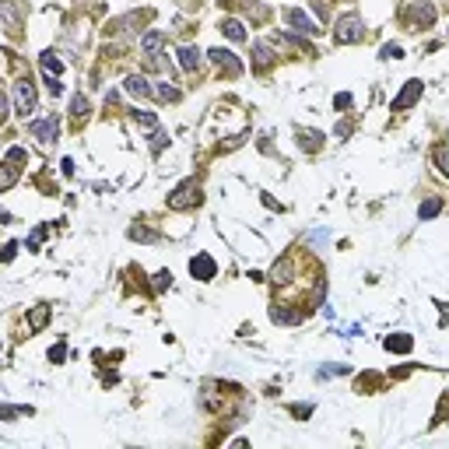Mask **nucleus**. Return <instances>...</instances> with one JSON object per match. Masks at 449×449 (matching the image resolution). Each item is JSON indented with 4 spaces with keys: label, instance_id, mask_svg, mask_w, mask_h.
Here are the masks:
<instances>
[{
    "label": "nucleus",
    "instance_id": "nucleus-15",
    "mask_svg": "<svg viewBox=\"0 0 449 449\" xmlns=\"http://www.w3.org/2000/svg\"><path fill=\"white\" fill-rule=\"evenodd\" d=\"M179 67H183V71H197L200 67V49L197 46H183V49H179Z\"/></svg>",
    "mask_w": 449,
    "mask_h": 449
},
{
    "label": "nucleus",
    "instance_id": "nucleus-1",
    "mask_svg": "<svg viewBox=\"0 0 449 449\" xmlns=\"http://www.w3.org/2000/svg\"><path fill=\"white\" fill-rule=\"evenodd\" d=\"M365 39V25L358 14H344L337 18V28H334V43L337 46H354V43H362Z\"/></svg>",
    "mask_w": 449,
    "mask_h": 449
},
{
    "label": "nucleus",
    "instance_id": "nucleus-19",
    "mask_svg": "<svg viewBox=\"0 0 449 449\" xmlns=\"http://www.w3.org/2000/svg\"><path fill=\"white\" fill-rule=\"evenodd\" d=\"M43 67H46V74H56V77H60V74H64V60L49 49V53H43Z\"/></svg>",
    "mask_w": 449,
    "mask_h": 449
},
{
    "label": "nucleus",
    "instance_id": "nucleus-32",
    "mask_svg": "<svg viewBox=\"0 0 449 449\" xmlns=\"http://www.w3.org/2000/svg\"><path fill=\"white\" fill-rule=\"evenodd\" d=\"M351 102H354V99H351L348 92H341V95L334 99V106H337V109H351Z\"/></svg>",
    "mask_w": 449,
    "mask_h": 449
},
{
    "label": "nucleus",
    "instance_id": "nucleus-10",
    "mask_svg": "<svg viewBox=\"0 0 449 449\" xmlns=\"http://www.w3.org/2000/svg\"><path fill=\"white\" fill-rule=\"evenodd\" d=\"M123 88H127V95H134V99H151V95H155L151 81L141 77V74H130V77L123 81Z\"/></svg>",
    "mask_w": 449,
    "mask_h": 449
},
{
    "label": "nucleus",
    "instance_id": "nucleus-4",
    "mask_svg": "<svg viewBox=\"0 0 449 449\" xmlns=\"http://www.w3.org/2000/svg\"><path fill=\"white\" fill-rule=\"evenodd\" d=\"M28 134H32L36 141H43V144H53V141L60 137V119H56V112L46 116V119H32V123H28Z\"/></svg>",
    "mask_w": 449,
    "mask_h": 449
},
{
    "label": "nucleus",
    "instance_id": "nucleus-20",
    "mask_svg": "<svg viewBox=\"0 0 449 449\" xmlns=\"http://www.w3.org/2000/svg\"><path fill=\"white\" fill-rule=\"evenodd\" d=\"M46 323H49V306H36V309H32V319H28V326H32V330H43Z\"/></svg>",
    "mask_w": 449,
    "mask_h": 449
},
{
    "label": "nucleus",
    "instance_id": "nucleus-31",
    "mask_svg": "<svg viewBox=\"0 0 449 449\" xmlns=\"http://www.w3.org/2000/svg\"><path fill=\"white\" fill-rule=\"evenodd\" d=\"M25 147H8V162H25Z\"/></svg>",
    "mask_w": 449,
    "mask_h": 449
},
{
    "label": "nucleus",
    "instance_id": "nucleus-25",
    "mask_svg": "<svg viewBox=\"0 0 449 449\" xmlns=\"http://www.w3.org/2000/svg\"><path fill=\"white\" fill-rule=\"evenodd\" d=\"M435 165L442 169V175H449V147H435Z\"/></svg>",
    "mask_w": 449,
    "mask_h": 449
},
{
    "label": "nucleus",
    "instance_id": "nucleus-21",
    "mask_svg": "<svg viewBox=\"0 0 449 449\" xmlns=\"http://www.w3.org/2000/svg\"><path fill=\"white\" fill-rule=\"evenodd\" d=\"M134 123H137L141 130H158V119H155V112H134Z\"/></svg>",
    "mask_w": 449,
    "mask_h": 449
},
{
    "label": "nucleus",
    "instance_id": "nucleus-30",
    "mask_svg": "<svg viewBox=\"0 0 449 449\" xmlns=\"http://www.w3.org/2000/svg\"><path fill=\"white\" fill-rule=\"evenodd\" d=\"M43 239H46V225H39V228H36V235L28 239V250H39V243H43Z\"/></svg>",
    "mask_w": 449,
    "mask_h": 449
},
{
    "label": "nucleus",
    "instance_id": "nucleus-6",
    "mask_svg": "<svg viewBox=\"0 0 449 449\" xmlns=\"http://www.w3.org/2000/svg\"><path fill=\"white\" fill-rule=\"evenodd\" d=\"M207 60H211V64H218L228 77H239V74H243V64H239L235 53H228V49H211V53H207Z\"/></svg>",
    "mask_w": 449,
    "mask_h": 449
},
{
    "label": "nucleus",
    "instance_id": "nucleus-2",
    "mask_svg": "<svg viewBox=\"0 0 449 449\" xmlns=\"http://www.w3.org/2000/svg\"><path fill=\"white\" fill-rule=\"evenodd\" d=\"M11 102H14V112H18V116H28V112H36V106H39L36 84L28 81V77L14 81V84H11Z\"/></svg>",
    "mask_w": 449,
    "mask_h": 449
},
{
    "label": "nucleus",
    "instance_id": "nucleus-23",
    "mask_svg": "<svg viewBox=\"0 0 449 449\" xmlns=\"http://www.w3.org/2000/svg\"><path fill=\"white\" fill-rule=\"evenodd\" d=\"M130 239H134V243H155V232L151 228H130Z\"/></svg>",
    "mask_w": 449,
    "mask_h": 449
},
{
    "label": "nucleus",
    "instance_id": "nucleus-34",
    "mask_svg": "<svg viewBox=\"0 0 449 449\" xmlns=\"http://www.w3.org/2000/svg\"><path fill=\"white\" fill-rule=\"evenodd\" d=\"M14 253H18V243H8V246H4V263H11Z\"/></svg>",
    "mask_w": 449,
    "mask_h": 449
},
{
    "label": "nucleus",
    "instance_id": "nucleus-17",
    "mask_svg": "<svg viewBox=\"0 0 449 449\" xmlns=\"http://www.w3.org/2000/svg\"><path fill=\"white\" fill-rule=\"evenodd\" d=\"M439 211H442V200H439V197H428L422 207H417V218H422V221H428V218H435Z\"/></svg>",
    "mask_w": 449,
    "mask_h": 449
},
{
    "label": "nucleus",
    "instance_id": "nucleus-33",
    "mask_svg": "<svg viewBox=\"0 0 449 449\" xmlns=\"http://www.w3.org/2000/svg\"><path fill=\"white\" fill-rule=\"evenodd\" d=\"M67 354V348L64 344H56V348H49V358H53V362H60V358H64Z\"/></svg>",
    "mask_w": 449,
    "mask_h": 449
},
{
    "label": "nucleus",
    "instance_id": "nucleus-28",
    "mask_svg": "<svg viewBox=\"0 0 449 449\" xmlns=\"http://www.w3.org/2000/svg\"><path fill=\"white\" fill-rule=\"evenodd\" d=\"M165 141H169V134H165V130H155V137H151V151H155V155L165 147Z\"/></svg>",
    "mask_w": 449,
    "mask_h": 449
},
{
    "label": "nucleus",
    "instance_id": "nucleus-18",
    "mask_svg": "<svg viewBox=\"0 0 449 449\" xmlns=\"http://www.w3.org/2000/svg\"><path fill=\"white\" fill-rule=\"evenodd\" d=\"M411 14H414V21H417V25H425V28L435 21V8H432V4H417Z\"/></svg>",
    "mask_w": 449,
    "mask_h": 449
},
{
    "label": "nucleus",
    "instance_id": "nucleus-11",
    "mask_svg": "<svg viewBox=\"0 0 449 449\" xmlns=\"http://www.w3.org/2000/svg\"><path fill=\"white\" fill-rule=\"evenodd\" d=\"M0 14H4L8 36H18V32H21V14H18V4H14V0H0Z\"/></svg>",
    "mask_w": 449,
    "mask_h": 449
},
{
    "label": "nucleus",
    "instance_id": "nucleus-9",
    "mask_svg": "<svg viewBox=\"0 0 449 449\" xmlns=\"http://www.w3.org/2000/svg\"><path fill=\"white\" fill-rule=\"evenodd\" d=\"M271 67H274V46L253 43V71H271Z\"/></svg>",
    "mask_w": 449,
    "mask_h": 449
},
{
    "label": "nucleus",
    "instance_id": "nucleus-3",
    "mask_svg": "<svg viewBox=\"0 0 449 449\" xmlns=\"http://www.w3.org/2000/svg\"><path fill=\"white\" fill-rule=\"evenodd\" d=\"M200 200H204V190H200V183L186 179V183H179V186L172 190V197H169V207H172V211H190V207H197Z\"/></svg>",
    "mask_w": 449,
    "mask_h": 449
},
{
    "label": "nucleus",
    "instance_id": "nucleus-8",
    "mask_svg": "<svg viewBox=\"0 0 449 449\" xmlns=\"http://www.w3.org/2000/svg\"><path fill=\"white\" fill-rule=\"evenodd\" d=\"M417 99H422V81H407V84L400 88V95L393 99V112H404V109H411Z\"/></svg>",
    "mask_w": 449,
    "mask_h": 449
},
{
    "label": "nucleus",
    "instance_id": "nucleus-13",
    "mask_svg": "<svg viewBox=\"0 0 449 449\" xmlns=\"http://www.w3.org/2000/svg\"><path fill=\"white\" fill-rule=\"evenodd\" d=\"M221 32H225L232 43H246V25L239 21V18H225V21H221Z\"/></svg>",
    "mask_w": 449,
    "mask_h": 449
},
{
    "label": "nucleus",
    "instance_id": "nucleus-5",
    "mask_svg": "<svg viewBox=\"0 0 449 449\" xmlns=\"http://www.w3.org/2000/svg\"><path fill=\"white\" fill-rule=\"evenodd\" d=\"M190 274L197 278V281H215V274H218V263L207 256V253H197L193 260H190Z\"/></svg>",
    "mask_w": 449,
    "mask_h": 449
},
{
    "label": "nucleus",
    "instance_id": "nucleus-16",
    "mask_svg": "<svg viewBox=\"0 0 449 449\" xmlns=\"http://www.w3.org/2000/svg\"><path fill=\"white\" fill-rule=\"evenodd\" d=\"M298 141H302L306 151H319V147H323V134L319 130H298Z\"/></svg>",
    "mask_w": 449,
    "mask_h": 449
},
{
    "label": "nucleus",
    "instance_id": "nucleus-12",
    "mask_svg": "<svg viewBox=\"0 0 449 449\" xmlns=\"http://www.w3.org/2000/svg\"><path fill=\"white\" fill-rule=\"evenodd\" d=\"M162 46H165V32H158V28H151L144 39H141V49L147 53V56H158L162 53Z\"/></svg>",
    "mask_w": 449,
    "mask_h": 449
},
{
    "label": "nucleus",
    "instance_id": "nucleus-26",
    "mask_svg": "<svg viewBox=\"0 0 449 449\" xmlns=\"http://www.w3.org/2000/svg\"><path fill=\"white\" fill-rule=\"evenodd\" d=\"M71 112H74V116H84V112H88V99H84V95H74V99H71Z\"/></svg>",
    "mask_w": 449,
    "mask_h": 449
},
{
    "label": "nucleus",
    "instance_id": "nucleus-29",
    "mask_svg": "<svg viewBox=\"0 0 449 449\" xmlns=\"http://www.w3.org/2000/svg\"><path fill=\"white\" fill-rule=\"evenodd\" d=\"M172 284V274L169 271H162V274H155V291H165Z\"/></svg>",
    "mask_w": 449,
    "mask_h": 449
},
{
    "label": "nucleus",
    "instance_id": "nucleus-27",
    "mask_svg": "<svg viewBox=\"0 0 449 449\" xmlns=\"http://www.w3.org/2000/svg\"><path fill=\"white\" fill-rule=\"evenodd\" d=\"M379 56H383V60H400V56H404V49L390 43V46H383V53H379Z\"/></svg>",
    "mask_w": 449,
    "mask_h": 449
},
{
    "label": "nucleus",
    "instance_id": "nucleus-22",
    "mask_svg": "<svg viewBox=\"0 0 449 449\" xmlns=\"http://www.w3.org/2000/svg\"><path fill=\"white\" fill-rule=\"evenodd\" d=\"M18 162H8L4 165V179H0V190H11L14 186V179H18V169H14Z\"/></svg>",
    "mask_w": 449,
    "mask_h": 449
},
{
    "label": "nucleus",
    "instance_id": "nucleus-14",
    "mask_svg": "<svg viewBox=\"0 0 449 449\" xmlns=\"http://www.w3.org/2000/svg\"><path fill=\"white\" fill-rule=\"evenodd\" d=\"M383 348H386V351H393V354H407V351L414 348V341H411L407 334H393V337H386V341H383Z\"/></svg>",
    "mask_w": 449,
    "mask_h": 449
},
{
    "label": "nucleus",
    "instance_id": "nucleus-7",
    "mask_svg": "<svg viewBox=\"0 0 449 449\" xmlns=\"http://www.w3.org/2000/svg\"><path fill=\"white\" fill-rule=\"evenodd\" d=\"M284 21L295 28V32H302V36H316V32H319V28H316V21H313L306 11H298V8L284 11Z\"/></svg>",
    "mask_w": 449,
    "mask_h": 449
},
{
    "label": "nucleus",
    "instance_id": "nucleus-24",
    "mask_svg": "<svg viewBox=\"0 0 449 449\" xmlns=\"http://www.w3.org/2000/svg\"><path fill=\"white\" fill-rule=\"evenodd\" d=\"M155 95H158L162 102H175V99H179V88H169V84H158V88H155Z\"/></svg>",
    "mask_w": 449,
    "mask_h": 449
}]
</instances>
